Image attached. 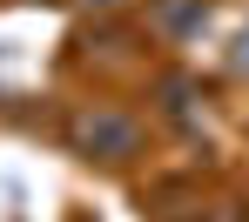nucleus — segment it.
<instances>
[{"instance_id": "1", "label": "nucleus", "mask_w": 249, "mask_h": 222, "mask_svg": "<svg viewBox=\"0 0 249 222\" xmlns=\"http://www.w3.org/2000/svg\"><path fill=\"white\" fill-rule=\"evenodd\" d=\"M81 141L101 148V162H128V155H142V121L122 108H94V115H81Z\"/></svg>"}, {"instance_id": "2", "label": "nucleus", "mask_w": 249, "mask_h": 222, "mask_svg": "<svg viewBox=\"0 0 249 222\" xmlns=\"http://www.w3.org/2000/svg\"><path fill=\"white\" fill-rule=\"evenodd\" d=\"M155 27H162L168 41H189L196 27H209V0H162V14H155Z\"/></svg>"}, {"instance_id": "3", "label": "nucleus", "mask_w": 249, "mask_h": 222, "mask_svg": "<svg viewBox=\"0 0 249 222\" xmlns=\"http://www.w3.org/2000/svg\"><path fill=\"white\" fill-rule=\"evenodd\" d=\"M222 68H229V81H249V27H236V41L222 54Z\"/></svg>"}]
</instances>
